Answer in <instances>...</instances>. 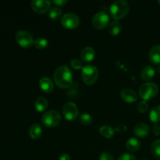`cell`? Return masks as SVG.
I'll use <instances>...</instances> for the list:
<instances>
[{
  "label": "cell",
  "instance_id": "cell-1",
  "mask_svg": "<svg viewBox=\"0 0 160 160\" xmlns=\"http://www.w3.org/2000/svg\"><path fill=\"white\" fill-rule=\"evenodd\" d=\"M53 80L59 88H68L73 84V73L66 66H60L55 70Z\"/></svg>",
  "mask_w": 160,
  "mask_h": 160
},
{
  "label": "cell",
  "instance_id": "cell-2",
  "mask_svg": "<svg viewBox=\"0 0 160 160\" xmlns=\"http://www.w3.org/2000/svg\"><path fill=\"white\" fill-rule=\"evenodd\" d=\"M130 6L128 2L124 0H117L112 3L109 8L110 15L116 20H120L124 18L128 14Z\"/></svg>",
  "mask_w": 160,
  "mask_h": 160
},
{
  "label": "cell",
  "instance_id": "cell-3",
  "mask_svg": "<svg viewBox=\"0 0 160 160\" xmlns=\"http://www.w3.org/2000/svg\"><path fill=\"white\" fill-rule=\"evenodd\" d=\"M99 72L96 67L92 65H86L83 67L81 71V77L84 84L87 85L94 84L98 80Z\"/></svg>",
  "mask_w": 160,
  "mask_h": 160
},
{
  "label": "cell",
  "instance_id": "cell-4",
  "mask_svg": "<svg viewBox=\"0 0 160 160\" xmlns=\"http://www.w3.org/2000/svg\"><path fill=\"white\" fill-rule=\"evenodd\" d=\"M158 92H159V88L155 83H145L139 88V95L144 101L153 98L156 96Z\"/></svg>",
  "mask_w": 160,
  "mask_h": 160
},
{
  "label": "cell",
  "instance_id": "cell-5",
  "mask_svg": "<svg viewBox=\"0 0 160 160\" xmlns=\"http://www.w3.org/2000/svg\"><path fill=\"white\" fill-rule=\"evenodd\" d=\"M61 122V115L56 110H49L45 112L42 117V123L46 128H54Z\"/></svg>",
  "mask_w": 160,
  "mask_h": 160
},
{
  "label": "cell",
  "instance_id": "cell-6",
  "mask_svg": "<svg viewBox=\"0 0 160 160\" xmlns=\"http://www.w3.org/2000/svg\"><path fill=\"white\" fill-rule=\"evenodd\" d=\"M15 38L17 43L23 48H30L34 42L33 36L28 31H24V30H20L17 31Z\"/></svg>",
  "mask_w": 160,
  "mask_h": 160
},
{
  "label": "cell",
  "instance_id": "cell-7",
  "mask_svg": "<svg viewBox=\"0 0 160 160\" xmlns=\"http://www.w3.org/2000/svg\"><path fill=\"white\" fill-rule=\"evenodd\" d=\"M109 17L106 12H98L92 18V25L96 29H104L109 25Z\"/></svg>",
  "mask_w": 160,
  "mask_h": 160
},
{
  "label": "cell",
  "instance_id": "cell-8",
  "mask_svg": "<svg viewBox=\"0 0 160 160\" xmlns=\"http://www.w3.org/2000/svg\"><path fill=\"white\" fill-rule=\"evenodd\" d=\"M61 23L67 29H74L80 24V18L77 14L69 12L62 17Z\"/></svg>",
  "mask_w": 160,
  "mask_h": 160
},
{
  "label": "cell",
  "instance_id": "cell-9",
  "mask_svg": "<svg viewBox=\"0 0 160 160\" xmlns=\"http://www.w3.org/2000/svg\"><path fill=\"white\" fill-rule=\"evenodd\" d=\"M62 113L66 120L69 121H73L78 117L79 111L75 103L67 102L64 105L62 108Z\"/></svg>",
  "mask_w": 160,
  "mask_h": 160
},
{
  "label": "cell",
  "instance_id": "cell-10",
  "mask_svg": "<svg viewBox=\"0 0 160 160\" xmlns=\"http://www.w3.org/2000/svg\"><path fill=\"white\" fill-rule=\"evenodd\" d=\"M31 8L38 13H45L50 10L51 2L48 0H33L31 2Z\"/></svg>",
  "mask_w": 160,
  "mask_h": 160
},
{
  "label": "cell",
  "instance_id": "cell-11",
  "mask_svg": "<svg viewBox=\"0 0 160 160\" xmlns=\"http://www.w3.org/2000/svg\"><path fill=\"white\" fill-rule=\"evenodd\" d=\"M120 97L124 102L128 103L135 102L138 100V95L134 90L130 88L123 89L120 92Z\"/></svg>",
  "mask_w": 160,
  "mask_h": 160
},
{
  "label": "cell",
  "instance_id": "cell-12",
  "mask_svg": "<svg viewBox=\"0 0 160 160\" xmlns=\"http://www.w3.org/2000/svg\"><path fill=\"white\" fill-rule=\"evenodd\" d=\"M39 86L41 90L46 94H49L54 90V84L50 78L43 77L39 81Z\"/></svg>",
  "mask_w": 160,
  "mask_h": 160
},
{
  "label": "cell",
  "instance_id": "cell-13",
  "mask_svg": "<svg viewBox=\"0 0 160 160\" xmlns=\"http://www.w3.org/2000/svg\"><path fill=\"white\" fill-rule=\"evenodd\" d=\"M150 131V128L146 123H141L136 125L134 128V133L137 137L145 138L148 135Z\"/></svg>",
  "mask_w": 160,
  "mask_h": 160
},
{
  "label": "cell",
  "instance_id": "cell-14",
  "mask_svg": "<svg viewBox=\"0 0 160 160\" xmlns=\"http://www.w3.org/2000/svg\"><path fill=\"white\" fill-rule=\"evenodd\" d=\"M95 50L92 47H85L81 52V58L84 62H92L95 58Z\"/></svg>",
  "mask_w": 160,
  "mask_h": 160
},
{
  "label": "cell",
  "instance_id": "cell-15",
  "mask_svg": "<svg viewBox=\"0 0 160 160\" xmlns=\"http://www.w3.org/2000/svg\"><path fill=\"white\" fill-rule=\"evenodd\" d=\"M149 60L153 64H160V45H155L151 48L148 54Z\"/></svg>",
  "mask_w": 160,
  "mask_h": 160
},
{
  "label": "cell",
  "instance_id": "cell-16",
  "mask_svg": "<svg viewBox=\"0 0 160 160\" xmlns=\"http://www.w3.org/2000/svg\"><path fill=\"white\" fill-rule=\"evenodd\" d=\"M155 73V69L151 66H147L145 68L142 69V72H141V78L144 81H149L152 78H154Z\"/></svg>",
  "mask_w": 160,
  "mask_h": 160
},
{
  "label": "cell",
  "instance_id": "cell-17",
  "mask_svg": "<svg viewBox=\"0 0 160 160\" xmlns=\"http://www.w3.org/2000/svg\"><path fill=\"white\" fill-rule=\"evenodd\" d=\"M42 128L41 125L35 123L33 124L32 126L30 128L29 130V136L34 140L38 139L42 137Z\"/></svg>",
  "mask_w": 160,
  "mask_h": 160
},
{
  "label": "cell",
  "instance_id": "cell-18",
  "mask_svg": "<svg viewBox=\"0 0 160 160\" xmlns=\"http://www.w3.org/2000/svg\"><path fill=\"white\" fill-rule=\"evenodd\" d=\"M34 106H35V109L37 111H38V112H44L48 108V102L44 97H39L35 101Z\"/></svg>",
  "mask_w": 160,
  "mask_h": 160
},
{
  "label": "cell",
  "instance_id": "cell-19",
  "mask_svg": "<svg viewBox=\"0 0 160 160\" xmlns=\"http://www.w3.org/2000/svg\"><path fill=\"white\" fill-rule=\"evenodd\" d=\"M122 30V25L118 20H114L112 23H109L108 27V31L109 33L112 35H117L120 33Z\"/></svg>",
  "mask_w": 160,
  "mask_h": 160
},
{
  "label": "cell",
  "instance_id": "cell-20",
  "mask_svg": "<svg viewBox=\"0 0 160 160\" xmlns=\"http://www.w3.org/2000/svg\"><path fill=\"white\" fill-rule=\"evenodd\" d=\"M127 148L131 152H137L140 148L141 143L135 138H131L126 143Z\"/></svg>",
  "mask_w": 160,
  "mask_h": 160
},
{
  "label": "cell",
  "instance_id": "cell-21",
  "mask_svg": "<svg viewBox=\"0 0 160 160\" xmlns=\"http://www.w3.org/2000/svg\"><path fill=\"white\" fill-rule=\"evenodd\" d=\"M115 132V129H113L112 127L108 126V125H104L99 128V133L101 134V135L104 138H111L113 137Z\"/></svg>",
  "mask_w": 160,
  "mask_h": 160
},
{
  "label": "cell",
  "instance_id": "cell-22",
  "mask_svg": "<svg viewBox=\"0 0 160 160\" xmlns=\"http://www.w3.org/2000/svg\"><path fill=\"white\" fill-rule=\"evenodd\" d=\"M149 118L152 123H157L160 122V105L154 106L149 112Z\"/></svg>",
  "mask_w": 160,
  "mask_h": 160
},
{
  "label": "cell",
  "instance_id": "cell-23",
  "mask_svg": "<svg viewBox=\"0 0 160 160\" xmlns=\"http://www.w3.org/2000/svg\"><path fill=\"white\" fill-rule=\"evenodd\" d=\"M151 152L152 156L156 159H160V139H157L153 142V143L152 144Z\"/></svg>",
  "mask_w": 160,
  "mask_h": 160
},
{
  "label": "cell",
  "instance_id": "cell-24",
  "mask_svg": "<svg viewBox=\"0 0 160 160\" xmlns=\"http://www.w3.org/2000/svg\"><path fill=\"white\" fill-rule=\"evenodd\" d=\"M62 11L60 8L59 7H54L51 9L48 12V17L52 19V20H58L62 17Z\"/></svg>",
  "mask_w": 160,
  "mask_h": 160
},
{
  "label": "cell",
  "instance_id": "cell-25",
  "mask_svg": "<svg viewBox=\"0 0 160 160\" xmlns=\"http://www.w3.org/2000/svg\"><path fill=\"white\" fill-rule=\"evenodd\" d=\"M34 45L38 49H44L48 45V41L44 38H38L34 40Z\"/></svg>",
  "mask_w": 160,
  "mask_h": 160
},
{
  "label": "cell",
  "instance_id": "cell-26",
  "mask_svg": "<svg viewBox=\"0 0 160 160\" xmlns=\"http://www.w3.org/2000/svg\"><path fill=\"white\" fill-rule=\"evenodd\" d=\"M80 122L84 126H88L92 123V117L88 113H83L80 117Z\"/></svg>",
  "mask_w": 160,
  "mask_h": 160
},
{
  "label": "cell",
  "instance_id": "cell-27",
  "mask_svg": "<svg viewBox=\"0 0 160 160\" xmlns=\"http://www.w3.org/2000/svg\"><path fill=\"white\" fill-rule=\"evenodd\" d=\"M137 109L138 110L139 112L141 113H145V112H147L148 109V104L146 101H141L140 102H138L137 106Z\"/></svg>",
  "mask_w": 160,
  "mask_h": 160
},
{
  "label": "cell",
  "instance_id": "cell-28",
  "mask_svg": "<svg viewBox=\"0 0 160 160\" xmlns=\"http://www.w3.org/2000/svg\"><path fill=\"white\" fill-rule=\"evenodd\" d=\"M70 65H71V67L74 70H82L83 69V65H82V62H81V60L78 59H72L71 62H70Z\"/></svg>",
  "mask_w": 160,
  "mask_h": 160
},
{
  "label": "cell",
  "instance_id": "cell-29",
  "mask_svg": "<svg viewBox=\"0 0 160 160\" xmlns=\"http://www.w3.org/2000/svg\"><path fill=\"white\" fill-rule=\"evenodd\" d=\"M117 160H137L135 156L130 153H123L122 154L120 157L118 158Z\"/></svg>",
  "mask_w": 160,
  "mask_h": 160
},
{
  "label": "cell",
  "instance_id": "cell-30",
  "mask_svg": "<svg viewBox=\"0 0 160 160\" xmlns=\"http://www.w3.org/2000/svg\"><path fill=\"white\" fill-rule=\"evenodd\" d=\"M98 160H114L113 156L108 152H103L100 155Z\"/></svg>",
  "mask_w": 160,
  "mask_h": 160
},
{
  "label": "cell",
  "instance_id": "cell-31",
  "mask_svg": "<svg viewBox=\"0 0 160 160\" xmlns=\"http://www.w3.org/2000/svg\"><path fill=\"white\" fill-rule=\"evenodd\" d=\"M127 130H128V128H127L126 125L120 124V125H119L117 128H116L115 131H117V132H119V133H123V132H125V131H127Z\"/></svg>",
  "mask_w": 160,
  "mask_h": 160
},
{
  "label": "cell",
  "instance_id": "cell-32",
  "mask_svg": "<svg viewBox=\"0 0 160 160\" xmlns=\"http://www.w3.org/2000/svg\"><path fill=\"white\" fill-rule=\"evenodd\" d=\"M52 2L58 6H63L68 2V1L67 0H53Z\"/></svg>",
  "mask_w": 160,
  "mask_h": 160
},
{
  "label": "cell",
  "instance_id": "cell-33",
  "mask_svg": "<svg viewBox=\"0 0 160 160\" xmlns=\"http://www.w3.org/2000/svg\"><path fill=\"white\" fill-rule=\"evenodd\" d=\"M152 131L156 135H160V125L158 124V123H156L154 127H153Z\"/></svg>",
  "mask_w": 160,
  "mask_h": 160
},
{
  "label": "cell",
  "instance_id": "cell-34",
  "mask_svg": "<svg viewBox=\"0 0 160 160\" xmlns=\"http://www.w3.org/2000/svg\"><path fill=\"white\" fill-rule=\"evenodd\" d=\"M59 160H71V159L68 154H62L60 156Z\"/></svg>",
  "mask_w": 160,
  "mask_h": 160
},
{
  "label": "cell",
  "instance_id": "cell-35",
  "mask_svg": "<svg viewBox=\"0 0 160 160\" xmlns=\"http://www.w3.org/2000/svg\"><path fill=\"white\" fill-rule=\"evenodd\" d=\"M157 72L160 74V65L159 66V67H158V68H157Z\"/></svg>",
  "mask_w": 160,
  "mask_h": 160
},
{
  "label": "cell",
  "instance_id": "cell-36",
  "mask_svg": "<svg viewBox=\"0 0 160 160\" xmlns=\"http://www.w3.org/2000/svg\"><path fill=\"white\" fill-rule=\"evenodd\" d=\"M158 2H159V4L160 5V0H159V1H158Z\"/></svg>",
  "mask_w": 160,
  "mask_h": 160
},
{
  "label": "cell",
  "instance_id": "cell-37",
  "mask_svg": "<svg viewBox=\"0 0 160 160\" xmlns=\"http://www.w3.org/2000/svg\"><path fill=\"white\" fill-rule=\"evenodd\" d=\"M144 160H146V159H144Z\"/></svg>",
  "mask_w": 160,
  "mask_h": 160
}]
</instances>
